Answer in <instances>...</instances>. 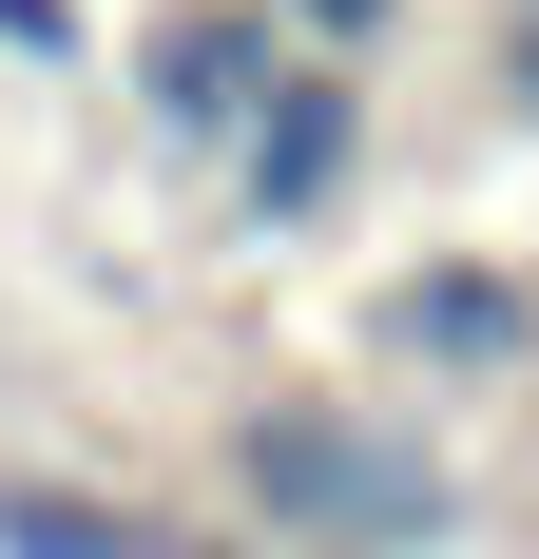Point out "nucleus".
<instances>
[{
	"mask_svg": "<svg viewBox=\"0 0 539 559\" xmlns=\"http://www.w3.org/2000/svg\"><path fill=\"white\" fill-rule=\"evenodd\" d=\"M482 97L539 135V0H501V39H482Z\"/></svg>",
	"mask_w": 539,
	"mask_h": 559,
	"instance_id": "6e6552de",
	"label": "nucleus"
},
{
	"mask_svg": "<svg viewBox=\"0 0 539 559\" xmlns=\"http://www.w3.org/2000/svg\"><path fill=\"white\" fill-rule=\"evenodd\" d=\"M289 39H309V58H385V39H405V0H289Z\"/></svg>",
	"mask_w": 539,
	"mask_h": 559,
	"instance_id": "0eeeda50",
	"label": "nucleus"
},
{
	"mask_svg": "<svg viewBox=\"0 0 539 559\" xmlns=\"http://www.w3.org/2000/svg\"><path fill=\"white\" fill-rule=\"evenodd\" d=\"M0 58L20 78H97V0H0Z\"/></svg>",
	"mask_w": 539,
	"mask_h": 559,
	"instance_id": "423d86ee",
	"label": "nucleus"
},
{
	"mask_svg": "<svg viewBox=\"0 0 539 559\" xmlns=\"http://www.w3.org/2000/svg\"><path fill=\"white\" fill-rule=\"evenodd\" d=\"M231 231L251 251H309V231H347V193H367V58H309L289 39V78L251 97V135H231Z\"/></svg>",
	"mask_w": 539,
	"mask_h": 559,
	"instance_id": "f03ea898",
	"label": "nucleus"
},
{
	"mask_svg": "<svg viewBox=\"0 0 539 559\" xmlns=\"http://www.w3.org/2000/svg\"><path fill=\"white\" fill-rule=\"evenodd\" d=\"M0 559H173V521L116 502V483H39V463H0Z\"/></svg>",
	"mask_w": 539,
	"mask_h": 559,
	"instance_id": "39448f33",
	"label": "nucleus"
},
{
	"mask_svg": "<svg viewBox=\"0 0 539 559\" xmlns=\"http://www.w3.org/2000/svg\"><path fill=\"white\" fill-rule=\"evenodd\" d=\"M231 521L270 559H443L463 540V463L405 425V405H347V386H270L231 405Z\"/></svg>",
	"mask_w": 539,
	"mask_h": 559,
	"instance_id": "f257e3e1",
	"label": "nucleus"
},
{
	"mask_svg": "<svg viewBox=\"0 0 539 559\" xmlns=\"http://www.w3.org/2000/svg\"><path fill=\"white\" fill-rule=\"evenodd\" d=\"M367 367H405L424 405H501V386L539 367V271H501V251H424V271H385Z\"/></svg>",
	"mask_w": 539,
	"mask_h": 559,
	"instance_id": "20e7f679",
	"label": "nucleus"
},
{
	"mask_svg": "<svg viewBox=\"0 0 539 559\" xmlns=\"http://www.w3.org/2000/svg\"><path fill=\"white\" fill-rule=\"evenodd\" d=\"M173 559H251V540H173Z\"/></svg>",
	"mask_w": 539,
	"mask_h": 559,
	"instance_id": "1a4fd4ad",
	"label": "nucleus"
},
{
	"mask_svg": "<svg viewBox=\"0 0 539 559\" xmlns=\"http://www.w3.org/2000/svg\"><path fill=\"white\" fill-rule=\"evenodd\" d=\"M270 78H289V0H155V20L116 39V97L155 116V155H193V174L251 135Z\"/></svg>",
	"mask_w": 539,
	"mask_h": 559,
	"instance_id": "7ed1b4c3",
	"label": "nucleus"
}]
</instances>
